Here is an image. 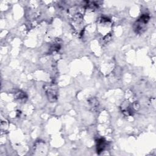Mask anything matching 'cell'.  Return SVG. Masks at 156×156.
I'll list each match as a JSON object with an SVG mask.
<instances>
[{
	"label": "cell",
	"mask_w": 156,
	"mask_h": 156,
	"mask_svg": "<svg viewBox=\"0 0 156 156\" xmlns=\"http://www.w3.org/2000/svg\"><path fill=\"white\" fill-rule=\"evenodd\" d=\"M149 16L147 14L143 15L134 24V30L137 33H142L145 29V25L147 23Z\"/></svg>",
	"instance_id": "1"
},
{
	"label": "cell",
	"mask_w": 156,
	"mask_h": 156,
	"mask_svg": "<svg viewBox=\"0 0 156 156\" xmlns=\"http://www.w3.org/2000/svg\"><path fill=\"white\" fill-rule=\"evenodd\" d=\"M46 94L48 99L51 101H55L57 98V90L53 85H48L44 88Z\"/></svg>",
	"instance_id": "2"
},
{
	"label": "cell",
	"mask_w": 156,
	"mask_h": 156,
	"mask_svg": "<svg viewBox=\"0 0 156 156\" xmlns=\"http://www.w3.org/2000/svg\"><path fill=\"white\" fill-rule=\"evenodd\" d=\"M121 112L126 116L132 115L133 113V105L129 104L128 102H123L121 107Z\"/></svg>",
	"instance_id": "3"
},
{
	"label": "cell",
	"mask_w": 156,
	"mask_h": 156,
	"mask_svg": "<svg viewBox=\"0 0 156 156\" xmlns=\"http://www.w3.org/2000/svg\"><path fill=\"white\" fill-rule=\"evenodd\" d=\"M105 147V141L103 138H100L97 141V152H102V151L104 149Z\"/></svg>",
	"instance_id": "4"
}]
</instances>
